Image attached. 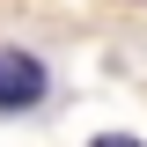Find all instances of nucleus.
Masks as SVG:
<instances>
[{
  "label": "nucleus",
  "mask_w": 147,
  "mask_h": 147,
  "mask_svg": "<svg viewBox=\"0 0 147 147\" xmlns=\"http://www.w3.org/2000/svg\"><path fill=\"white\" fill-rule=\"evenodd\" d=\"M44 96V66L30 52H0V110H30Z\"/></svg>",
  "instance_id": "nucleus-1"
},
{
  "label": "nucleus",
  "mask_w": 147,
  "mask_h": 147,
  "mask_svg": "<svg viewBox=\"0 0 147 147\" xmlns=\"http://www.w3.org/2000/svg\"><path fill=\"white\" fill-rule=\"evenodd\" d=\"M96 147H140V140H125V132H110V140H96Z\"/></svg>",
  "instance_id": "nucleus-2"
}]
</instances>
